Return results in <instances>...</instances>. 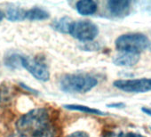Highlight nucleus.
Segmentation results:
<instances>
[{
	"instance_id": "nucleus-1",
	"label": "nucleus",
	"mask_w": 151,
	"mask_h": 137,
	"mask_svg": "<svg viewBox=\"0 0 151 137\" xmlns=\"http://www.w3.org/2000/svg\"><path fill=\"white\" fill-rule=\"evenodd\" d=\"M50 124V115L47 110L37 108L22 115L16 122V128L18 133L24 136H35Z\"/></svg>"
},
{
	"instance_id": "nucleus-2",
	"label": "nucleus",
	"mask_w": 151,
	"mask_h": 137,
	"mask_svg": "<svg viewBox=\"0 0 151 137\" xmlns=\"http://www.w3.org/2000/svg\"><path fill=\"white\" fill-rule=\"evenodd\" d=\"M98 84L95 77L86 73L66 74L60 80V87L68 94H85Z\"/></svg>"
},
{
	"instance_id": "nucleus-3",
	"label": "nucleus",
	"mask_w": 151,
	"mask_h": 137,
	"mask_svg": "<svg viewBox=\"0 0 151 137\" xmlns=\"http://www.w3.org/2000/svg\"><path fill=\"white\" fill-rule=\"evenodd\" d=\"M116 48L120 52L139 53L149 45L147 36L141 33H128L118 37L115 42Z\"/></svg>"
},
{
	"instance_id": "nucleus-4",
	"label": "nucleus",
	"mask_w": 151,
	"mask_h": 137,
	"mask_svg": "<svg viewBox=\"0 0 151 137\" xmlns=\"http://www.w3.org/2000/svg\"><path fill=\"white\" fill-rule=\"evenodd\" d=\"M21 67H23L37 79L40 81H48L50 79V71L47 65L39 58L21 55Z\"/></svg>"
},
{
	"instance_id": "nucleus-5",
	"label": "nucleus",
	"mask_w": 151,
	"mask_h": 137,
	"mask_svg": "<svg viewBox=\"0 0 151 137\" xmlns=\"http://www.w3.org/2000/svg\"><path fill=\"white\" fill-rule=\"evenodd\" d=\"M68 34L78 40L89 42L98 36L99 29L96 24L90 21H78L71 23Z\"/></svg>"
},
{
	"instance_id": "nucleus-6",
	"label": "nucleus",
	"mask_w": 151,
	"mask_h": 137,
	"mask_svg": "<svg viewBox=\"0 0 151 137\" xmlns=\"http://www.w3.org/2000/svg\"><path fill=\"white\" fill-rule=\"evenodd\" d=\"M113 86L126 93H146L151 91V79H118L114 81Z\"/></svg>"
},
{
	"instance_id": "nucleus-7",
	"label": "nucleus",
	"mask_w": 151,
	"mask_h": 137,
	"mask_svg": "<svg viewBox=\"0 0 151 137\" xmlns=\"http://www.w3.org/2000/svg\"><path fill=\"white\" fill-rule=\"evenodd\" d=\"M107 7L112 16L122 18L129 14L131 2L127 0H110L107 3Z\"/></svg>"
},
{
	"instance_id": "nucleus-8",
	"label": "nucleus",
	"mask_w": 151,
	"mask_h": 137,
	"mask_svg": "<svg viewBox=\"0 0 151 137\" xmlns=\"http://www.w3.org/2000/svg\"><path fill=\"white\" fill-rule=\"evenodd\" d=\"M139 61V53H125L121 52L117 55H116L113 59V62L115 65L123 66V67H132L138 63Z\"/></svg>"
},
{
	"instance_id": "nucleus-9",
	"label": "nucleus",
	"mask_w": 151,
	"mask_h": 137,
	"mask_svg": "<svg viewBox=\"0 0 151 137\" xmlns=\"http://www.w3.org/2000/svg\"><path fill=\"white\" fill-rule=\"evenodd\" d=\"M76 8L82 15H91L96 13L98 6L93 0H82L76 4Z\"/></svg>"
},
{
	"instance_id": "nucleus-10",
	"label": "nucleus",
	"mask_w": 151,
	"mask_h": 137,
	"mask_svg": "<svg viewBox=\"0 0 151 137\" xmlns=\"http://www.w3.org/2000/svg\"><path fill=\"white\" fill-rule=\"evenodd\" d=\"M50 14L47 11L40 7H33L25 11V20L29 21H44L47 20Z\"/></svg>"
},
{
	"instance_id": "nucleus-11",
	"label": "nucleus",
	"mask_w": 151,
	"mask_h": 137,
	"mask_svg": "<svg viewBox=\"0 0 151 137\" xmlns=\"http://www.w3.org/2000/svg\"><path fill=\"white\" fill-rule=\"evenodd\" d=\"M73 21L68 17H62L57 21H54L52 23V27L54 30L61 32V33H68L69 28L71 26V23Z\"/></svg>"
},
{
	"instance_id": "nucleus-12",
	"label": "nucleus",
	"mask_w": 151,
	"mask_h": 137,
	"mask_svg": "<svg viewBox=\"0 0 151 137\" xmlns=\"http://www.w3.org/2000/svg\"><path fill=\"white\" fill-rule=\"evenodd\" d=\"M64 108L68 109V110H77V111H81V112H85L87 114H93V115H106V113L102 112L101 110H96V109H93L91 107L88 106H84V105H78V104H68V105H65Z\"/></svg>"
},
{
	"instance_id": "nucleus-13",
	"label": "nucleus",
	"mask_w": 151,
	"mask_h": 137,
	"mask_svg": "<svg viewBox=\"0 0 151 137\" xmlns=\"http://www.w3.org/2000/svg\"><path fill=\"white\" fill-rule=\"evenodd\" d=\"M25 9L13 7L9 8L6 12V17L11 22H20L25 20Z\"/></svg>"
},
{
	"instance_id": "nucleus-14",
	"label": "nucleus",
	"mask_w": 151,
	"mask_h": 137,
	"mask_svg": "<svg viewBox=\"0 0 151 137\" xmlns=\"http://www.w3.org/2000/svg\"><path fill=\"white\" fill-rule=\"evenodd\" d=\"M6 64L12 68H17L21 67V62H20V54L17 53H13L8 55L6 58Z\"/></svg>"
},
{
	"instance_id": "nucleus-15",
	"label": "nucleus",
	"mask_w": 151,
	"mask_h": 137,
	"mask_svg": "<svg viewBox=\"0 0 151 137\" xmlns=\"http://www.w3.org/2000/svg\"><path fill=\"white\" fill-rule=\"evenodd\" d=\"M33 137H58L57 131L51 124Z\"/></svg>"
},
{
	"instance_id": "nucleus-16",
	"label": "nucleus",
	"mask_w": 151,
	"mask_h": 137,
	"mask_svg": "<svg viewBox=\"0 0 151 137\" xmlns=\"http://www.w3.org/2000/svg\"><path fill=\"white\" fill-rule=\"evenodd\" d=\"M67 137H89L88 133L82 132V131H78V132H74L70 134H68Z\"/></svg>"
},
{
	"instance_id": "nucleus-17",
	"label": "nucleus",
	"mask_w": 151,
	"mask_h": 137,
	"mask_svg": "<svg viewBox=\"0 0 151 137\" xmlns=\"http://www.w3.org/2000/svg\"><path fill=\"white\" fill-rule=\"evenodd\" d=\"M117 137H146L140 133H120Z\"/></svg>"
},
{
	"instance_id": "nucleus-18",
	"label": "nucleus",
	"mask_w": 151,
	"mask_h": 137,
	"mask_svg": "<svg viewBox=\"0 0 151 137\" xmlns=\"http://www.w3.org/2000/svg\"><path fill=\"white\" fill-rule=\"evenodd\" d=\"M141 110H142L145 114H147V115H148V116H150V117H151V108H146V107H143V108L141 109Z\"/></svg>"
},
{
	"instance_id": "nucleus-19",
	"label": "nucleus",
	"mask_w": 151,
	"mask_h": 137,
	"mask_svg": "<svg viewBox=\"0 0 151 137\" xmlns=\"http://www.w3.org/2000/svg\"><path fill=\"white\" fill-rule=\"evenodd\" d=\"M109 107H113V108H122L124 106V103H112L110 105H109Z\"/></svg>"
},
{
	"instance_id": "nucleus-20",
	"label": "nucleus",
	"mask_w": 151,
	"mask_h": 137,
	"mask_svg": "<svg viewBox=\"0 0 151 137\" xmlns=\"http://www.w3.org/2000/svg\"><path fill=\"white\" fill-rule=\"evenodd\" d=\"M8 137H26V136H24V135H22V134L17 133H13V134L9 135Z\"/></svg>"
},
{
	"instance_id": "nucleus-21",
	"label": "nucleus",
	"mask_w": 151,
	"mask_h": 137,
	"mask_svg": "<svg viewBox=\"0 0 151 137\" xmlns=\"http://www.w3.org/2000/svg\"><path fill=\"white\" fill-rule=\"evenodd\" d=\"M4 17H5V14H4L1 10H0V22H2V21H3Z\"/></svg>"
},
{
	"instance_id": "nucleus-22",
	"label": "nucleus",
	"mask_w": 151,
	"mask_h": 137,
	"mask_svg": "<svg viewBox=\"0 0 151 137\" xmlns=\"http://www.w3.org/2000/svg\"><path fill=\"white\" fill-rule=\"evenodd\" d=\"M0 102H1V97H0Z\"/></svg>"
},
{
	"instance_id": "nucleus-23",
	"label": "nucleus",
	"mask_w": 151,
	"mask_h": 137,
	"mask_svg": "<svg viewBox=\"0 0 151 137\" xmlns=\"http://www.w3.org/2000/svg\"><path fill=\"white\" fill-rule=\"evenodd\" d=\"M150 130H151V127H150Z\"/></svg>"
}]
</instances>
